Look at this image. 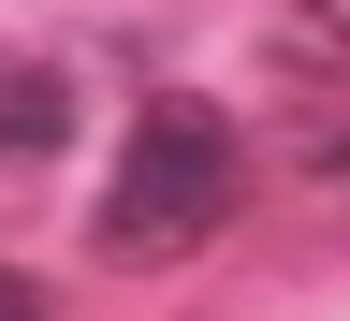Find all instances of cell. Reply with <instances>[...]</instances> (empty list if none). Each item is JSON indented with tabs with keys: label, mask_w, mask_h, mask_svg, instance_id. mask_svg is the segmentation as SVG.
Here are the masks:
<instances>
[{
	"label": "cell",
	"mask_w": 350,
	"mask_h": 321,
	"mask_svg": "<svg viewBox=\"0 0 350 321\" xmlns=\"http://www.w3.org/2000/svg\"><path fill=\"white\" fill-rule=\"evenodd\" d=\"M234 190H248V146H234V117H219V103H190V88H161V103L131 117V146H117L103 248H117V263L204 248L219 219H234Z\"/></svg>",
	"instance_id": "obj_1"
},
{
	"label": "cell",
	"mask_w": 350,
	"mask_h": 321,
	"mask_svg": "<svg viewBox=\"0 0 350 321\" xmlns=\"http://www.w3.org/2000/svg\"><path fill=\"white\" fill-rule=\"evenodd\" d=\"M262 73H278V88H350V0H278Z\"/></svg>",
	"instance_id": "obj_2"
},
{
	"label": "cell",
	"mask_w": 350,
	"mask_h": 321,
	"mask_svg": "<svg viewBox=\"0 0 350 321\" xmlns=\"http://www.w3.org/2000/svg\"><path fill=\"white\" fill-rule=\"evenodd\" d=\"M73 131V88H59V59H0V175L15 161H44Z\"/></svg>",
	"instance_id": "obj_3"
},
{
	"label": "cell",
	"mask_w": 350,
	"mask_h": 321,
	"mask_svg": "<svg viewBox=\"0 0 350 321\" xmlns=\"http://www.w3.org/2000/svg\"><path fill=\"white\" fill-rule=\"evenodd\" d=\"M0 321H44V292H29V278H15V263H0Z\"/></svg>",
	"instance_id": "obj_4"
},
{
	"label": "cell",
	"mask_w": 350,
	"mask_h": 321,
	"mask_svg": "<svg viewBox=\"0 0 350 321\" xmlns=\"http://www.w3.org/2000/svg\"><path fill=\"white\" fill-rule=\"evenodd\" d=\"M321 190H336V205H350V146H321Z\"/></svg>",
	"instance_id": "obj_5"
}]
</instances>
